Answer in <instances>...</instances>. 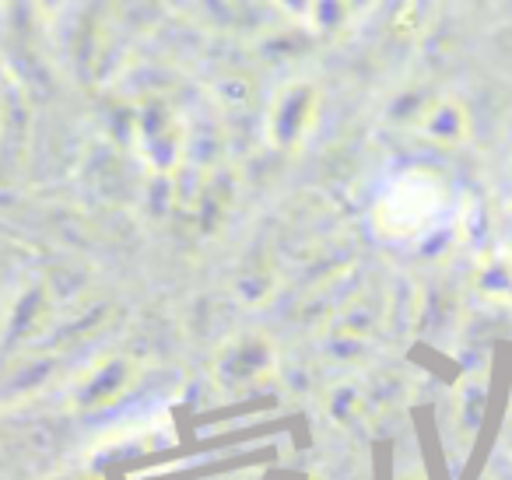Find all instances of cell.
<instances>
[{"instance_id": "3957f363", "label": "cell", "mask_w": 512, "mask_h": 480, "mask_svg": "<svg viewBox=\"0 0 512 480\" xmlns=\"http://www.w3.org/2000/svg\"><path fill=\"white\" fill-rule=\"evenodd\" d=\"M316 116V92L306 85L285 88L271 109V141L281 148H295L309 134Z\"/></svg>"}, {"instance_id": "7a4b0ae2", "label": "cell", "mask_w": 512, "mask_h": 480, "mask_svg": "<svg viewBox=\"0 0 512 480\" xmlns=\"http://www.w3.org/2000/svg\"><path fill=\"white\" fill-rule=\"evenodd\" d=\"M278 368V354L267 344L264 337L256 333H246V337L228 340L218 351V361H214V379L225 393L239 396L256 389L260 382H267Z\"/></svg>"}, {"instance_id": "5b68a950", "label": "cell", "mask_w": 512, "mask_h": 480, "mask_svg": "<svg viewBox=\"0 0 512 480\" xmlns=\"http://www.w3.org/2000/svg\"><path fill=\"white\" fill-rule=\"evenodd\" d=\"M288 18H295L306 29L320 32L341 18V0H274Z\"/></svg>"}, {"instance_id": "277c9868", "label": "cell", "mask_w": 512, "mask_h": 480, "mask_svg": "<svg viewBox=\"0 0 512 480\" xmlns=\"http://www.w3.org/2000/svg\"><path fill=\"white\" fill-rule=\"evenodd\" d=\"M130 379H134V365L130 361H102L95 372H88V379L78 386L74 400H78L81 410H95V407H106V403L120 400L123 393L130 389Z\"/></svg>"}, {"instance_id": "6da1fadb", "label": "cell", "mask_w": 512, "mask_h": 480, "mask_svg": "<svg viewBox=\"0 0 512 480\" xmlns=\"http://www.w3.org/2000/svg\"><path fill=\"white\" fill-rule=\"evenodd\" d=\"M456 193L432 169H404L383 186L372 207V228L393 246H418L453 221Z\"/></svg>"}]
</instances>
